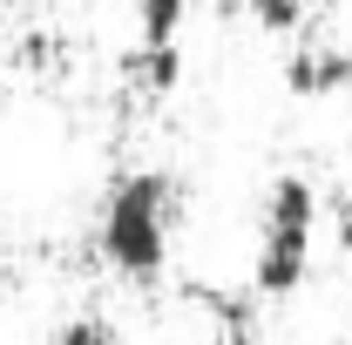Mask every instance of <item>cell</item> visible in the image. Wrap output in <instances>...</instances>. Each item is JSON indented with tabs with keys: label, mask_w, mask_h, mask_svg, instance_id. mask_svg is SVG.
Returning <instances> with one entry per match:
<instances>
[{
	"label": "cell",
	"mask_w": 352,
	"mask_h": 345,
	"mask_svg": "<svg viewBox=\"0 0 352 345\" xmlns=\"http://www.w3.org/2000/svg\"><path fill=\"white\" fill-rule=\"evenodd\" d=\"M170 230H176V176L163 170H129L109 183L102 216H95V251L116 278H163L170 264Z\"/></svg>",
	"instance_id": "obj_1"
},
{
	"label": "cell",
	"mask_w": 352,
	"mask_h": 345,
	"mask_svg": "<svg viewBox=\"0 0 352 345\" xmlns=\"http://www.w3.org/2000/svg\"><path fill=\"white\" fill-rule=\"evenodd\" d=\"M311 237H318V190H311V176L285 170L271 183L258 223V258H251L258 298H292L311 278Z\"/></svg>",
	"instance_id": "obj_2"
},
{
	"label": "cell",
	"mask_w": 352,
	"mask_h": 345,
	"mask_svg": "<svg viewBox=\"0 0 352 345\" xmlns=\"http://www.w3.org/2000/svg\"><path fill=\"white\" fill-rule=\"evenodd\" d=\"M190 21V0H135V34L142 47H170Z\"/></svg>",
	"instance_id": "obj_5"
},
{
	"label": "cell",
	"mask_w": 352,
	"mask_h": 345,
	"mask_svg": "<svg viewBox=\"0 0 352 345\" xmlns=\"http://www.w3.org/2000/svg\"><path fill=\"white\" fill-rule=\"evenodd\" d=\"M285 88L298 102H318V95H346L352 88V54L346 47H305L285 61Z\"/></svg>",
	"instance_id": "obj_3"
},
{
	"label": "cell",
	"mask_w": 352,
	"mask_h": 345,
	"mask_svg": "<svg viewBox=\"0 0 352 345\" xmlns=\"http://www.w3.org/2000/svg\"><path fill=\"white\" fill-rule=\"evenodd\" d=\"M54 345H116V332L102 325V318H75V325H61Z\"/></svg>",
	"instance_id": "obj_7"
},
{
	"label": "cell",
	"mask_w": 352,
	"mask_h": 345,
	"mask_svg": "<svg viewBox=\"0 0 352 345\" xmlns=\"http://www.w3.org/2000/svg\"><path fill=\"white\" fill-rule=\"evenodd\" d=\"M258 34H298L305 27V0H244Z\"/></svg>",
	"instance_id": "obj_6"
},
{
	"label": "cell",
	"mask_w": 352,
	"mask_h": 345,
	"mask_svg": "<svg viewBox=\"0 0 352 345\" xmlns=\"http://www.w3.org/2000/svg\"><path fill=\"white\" fill-rule=\"evenodd\" d=\"M122 68H129V82L142 88V95H176V82H183V47H142L135 41V54L129 61H122Z\"/></svg>",
	"instance_id": "obj_4"
}]
</instances>
